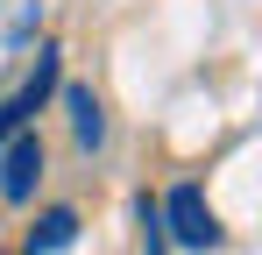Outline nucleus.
<instances>
[{"instance_id": "obj_1", "label": "nucleus", "mask_w": 262, "mask_h": 255, "mask_svg": "<svg viewBox=\"0 0 262 255\" xmlns=\"http://www.w3.org/2000/svg\"><path fill=\"white\" fill-rule=\"evenodd\" d=\"M156 206H163V241H170V248H191V255L227 248V227H220V213H213V199H206L199 177H177Z\"/></svg>"}, {"instance_id": "obj_2", "label": "nucleus", "mask_w": 262, "mask_h": 255, "mask_svg": "<svg viewBox=\"0 0 262 255\" xmlns=\"http://www.w3.org/2000/svg\"><path fill=\"white\" fill-rule=\"evenodd\" d=\"M57 85H64V50H57V42H43V50H36V64H29V78L0 99V149H7L21 128H36V114L57 99Z\"/></svg>"}, {"instance_id": "obj_3", "label": "nucleus", "mask_w": 262, "mask_h": 255, "mask_svg": "<svg viewBox=\"0 0 262 255\" xmlns=\"http://www.w3.org/2000/svg\"><path fill=\"white\" fill-rule=\"evenodd\" d=\"M43 170H50V149L36 128H21L7 149H0V206H29L43 192Z\"/></svg>"}, {"instance_id": "obj_4", "label": "nucleus", "mask_w": 262, "mask_h": 255, "mask_svg": "<svg viewBox=\"0 0 262 255\" xmlns=\"http://www.w3.org/2000/svg\"><path fill=\"white\" fill-rule=\"evenodd\" d=\"M57 99H64V121H71V142L99 156L106 149V99L92 92V85H57Z\"/></svg>"}, {"instance_id": "obj_5", "label": "nucleus", "mask_w": 262, "mask_h": 255, "mask_svg": "<svg viewBox=\"0 0 262 255\" xmlns=\"http://www.w3.org/2000/svg\"><path fill=\"white\" fill-rule=\"evenodd\" d=\"M78 227H85V213L78 206H43L36 220H29V234H21V255H57V248H71L78 241Z\"/></svg>"}, {"instance_id": "obj_6", "label": "nucleus", "mask_w": 262, "mask_h": 255, "mask_svg": "<svg viewBox=\"0 0 262 255\" xmlns=\"http://www.w3.org/2000/svg\"><path fill=\"white\" fill-rule=\"evenodd\" d=\"M135 227H142V255H170V241H163V206H156V192H142V199H135Z\"/></svg>"}, {"instance_id": "obj_7", "label": "nucleus", "mask_w": 262, "mask_h": 255, "mask_svg": "<svg viewBox=\"0 0 262 255\" xmlns=\"http://www.w3.org/2000/svg\"><path fill=\"white\" fill-rule=\"evenodd\" d=\"M36 29H43V0H29V7L14 14V29H7V42H29Z\"/></svg>"}]
</instances>
